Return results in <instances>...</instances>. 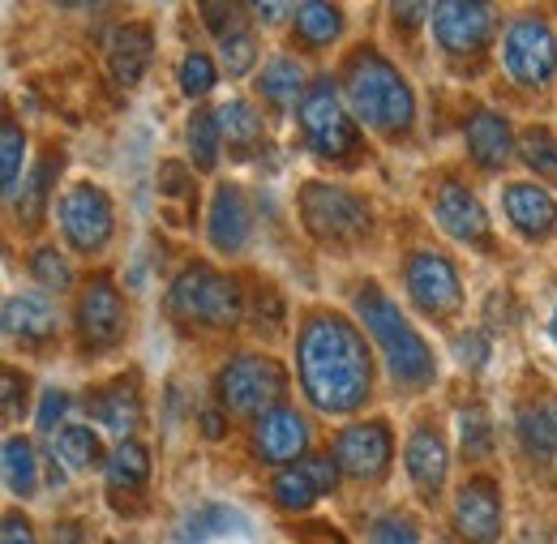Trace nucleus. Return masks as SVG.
I'll return each mask as SVG.
<instances>
[{
    "instance_id": "de8ad7c7",
    "label": "nucleus",
    "mask_w": 557,
    "mask_h": 544,
    "mask_svg": "<svg viewBox=\"0 0 557 544\" xmlns=\"http://www.w3.org/2000/svg\"><path fill=\"white\" fill-rule=\"evenodd\" d=\"M0 544H39V541H35V528L17 510H9L4 515V528H0Z\"/></svg>"
},
{
    "instance_id": "a19ab883",
    "label": "nucleus",
    "mask_w": 557,
    "mask_h": 544,
    "mask_svg": "<svg viewBox=\"0 0 557 544\" xmlns=\"http://www.w3.org/2000/svg\"><path fill=\"white\" fill-rule=\"evenodd\" d=\"M369 544H420V532L408 515H382L369 523Z\"/></svg>"
},
{
    "instance_id": "ddd939ff",
    "label": "nucleus",
    "mask_w": 557,
    "mask_h": 544,
    "mask_svg": "<svg viewBox=\"0 0 557 544\" xmlns=\"http://www.w3.org/2000/svg\"><path fill=\"white\" fill-rule=\"evenodd\" d=\"M391 455H395V442H391V429L382 420L351 424L335 437V463H339V472H348L356 480L386 477Z\"/></svg>"
},
{
    "instance_id": "9d476101",
    "label": "nucleus",
    "mask_w": 557,
    "mask_h": 544,
    "mask_svg": "<svg viewBox=\"0 0 557 544\" xmlns=\"http://www.w3.org/2000/svg\"><path fill=\"white\" fill-rule=\"evenodd\" d=\"M408 296L417 300L429 318H450L463 305V283L450 258L424 249L408 258Z\"/></svg>"
},
{
    "instance_id": "a211bd4d",
    "label": "nucleus",
    "mask_w": 557,
    "mask_h": 544,
    "mask_svg": "<svg viewBox=\"0 0 557 544\" xmlns=\"http://www.w3.org/2000/svg\"><path fill=\"white\" fill-rule=\"evenodd\" d=\"M404 463H408V477L420 489V497H437L442 493L446 468H450V450H446V442H442V433L433 424H417L412 429Z\"/></svg>"
},
{
    "instance_id": "e433bc0d",
    "label": "nucleus",
    "mask_w": 557,
    "mask_h": 544,
    "mask_svg": "<svg viewBox=\"0 0 557 544\" xmlns=\"http://www.w3.org/2000/svg\"><path fill=\"white\" fill-rule=\"evenodd\" d=\"M271 493H275V502L283 510H309L322 493L313 489V480L305 477L300 468H292V472H278L275 484H271Z\"/></svg>"
},
{
    "instance_id": "f8f14e48",
    "label": "nucleus",
    "mask_w": 557,
    "mask_h": 544,
    "mask_svg": "<svg viewBox=\"0 0 557 544\" xmlns=\"http://www.w3.org/2000/svg\"><path fill=\"white\" fill-rule=\"evenodd\" d=\"M77 335L95 351L121 343V335H125V300L108 274H95L86 283V292L77 300Z\"/></svg>"
},
{
    "instance_id": "dca6fc26",
    "label": "nucleus",
    "mask_w": 557,
    "mask_h": 544,
    "mask_svg": "<svg viewBox=\"0 0 557 544\" xmlns=\"http://www.w3.org/2000/svg\"><path fill=\"white\" fill-rule=\"evenodd\" d=\"M207 236L210 245L219 254H227V258H236L249 245V236H253V210H249L245 194L236 185H219L214 189V202H210V214H207Z\"/></svg>"
},
{
    "instance_id": "4be33fe9",
    "label": "nucleus",
    "mask_w": 557,
    "mask_h": 544,
    "mask_svg": "<svg viewBox=\"0 0 557 544\" xmlns=\"http://www.w3.org/2000/svg\"><path fill=\"white\" fill-rule=\"evenodd\" d=\"M86 411L103 424V429H112L116 437H125L129 442V433L141 424V395H138V382H112V386H103V391H90L86 395Z\"/></svg>"
},
{
    "instance_id": "0eeeda50",
    "label": "nucleus",
    "mask_w": 557,
    "mask_h": 544,
    "mask_svg": "<svg viewBox=\"0 0 557 544\" xmlns=\"http://www.w3.org/2000/svg\"><path fill=\"white\" fill-rule=\"evenodd\" d=\"M300 116V129H305V141L318 159H351L356 146H360V134L348 116V99H339L335 82H313L296 108Z\"/></svg>"
},
{
    "instance_id": "5701e85b",
    "label": "nucleus",
    "mask_w": 557,
    "mask_h": 544,
    "mask_svg": "<svg viewBox=\"0 0 557 544\" xmlns=\"http://www.w3.org/2000/svg\"><path fill=\"white\" fill-rule=\"evenodd\" d=\"M502 206H506V219H510L528 240H545L557 227V202L545 189H536V185H506Z\"/></svg>"
},
{
    "instance_id": "7c9ffc66",
    "label": "nucleus",
    "mask_w": 557,
    "mask_h": 544,
    "mask_svg": "<svg viewBox=\"0 0 557 544\" xmlns=\"http://www.w3.org/2000/svg\"><path fill=\"white\" fill-rule=\"evenodd\" d=\"M236 528V515L223 506H198L176 523V544H207L214 536H227Z\"/></svg>"
},
{
    "instance_id": "cd10ccee",
    "label": "nucleus",
    "mask_w": 557,
    "mask_h": 544,
    "mask_svg": "<svg viewBox=\"0 0 557 544\" xmlns=\"http://www.w3.org/2000/svg\"><path fill=\"white\" fill-rule=\"evenodd\" d=\"M4 484L13 497H30L39 489V463H35V446L22 433L4 437Z\"/></svg>"
},
{
    "instance_id": "09e8293b",
    "label": "nucleus",
    "mask_w": 557,
    "mask_h": 544,
    "mask_svg": "<svg viewBox=\"0 0 557 544\" xmlns=\"http://www.w3.org/2000/svg\"><path fill=\"white\" fill-rule=\"evenodd\" d=\"M4 416H17L22 411V399H26V378L17 369H4Z\"/></svg>"
},
{
    "instance_id": "58836bf2",
    "label": "nucleus",
    "mask_w": 557,
    "mask_h": 544,
    "mask_svg": "<svg viewBox=\"0 0 557 544\" xmlns=\"http://www.w3.org/2000/svg\"><path fill=\"white\" fill-rule=\"evenodd\" d=\"M245 17H249L245 4H202V22L219 44H227L232 35H245Z\"/></svg>"
},
{
    "instance_id": "4c0bfd02",
    "label": "nucleus",
    "mask_w": 557,
    "mask_h": 544,
    "mask_svg": "<svg viewBox=\"0 0 557 544\" xmlns=\"http://www.w3.org/2000/svg\"><path fill=\"white\" fill-rule=\"evenodd\" d=\"M214 77H219V69L210 61L207 52H189L185 61H181V90L189 95V99H202L214 90Z\"/></svg>"
},
{
    "instance_id": "9b49d317",
    "label": "nucleus",
    "mask_w": 557,
    "mask_h": 544,
    "mask_svg": "<svg viewBox=\"0 0 557 544\" xmlns=\"http://www.w3.org/2000/svg\"><path fill=\"white\" fill-rule=\"evenodd\" d=\"M493 22H497V13L488 4H476V0H450V4L433 9V35H437L446 57L485 52V44L493 39Z\"/></svg>"
},
{
    "instance_id": "ea45409f",
    "label": "nucleus",
    "mask_w": 557,
    "mask_h": 544,
    "mask_svg": "<svg viewBox=\"0 0 557 544\" xmlns=\"http://www.w3.org/2000/svg\"><path fill=\"white\" fill-rule=\"evenodd\" d=\"M30 274L48 287V292H65L73 283V271H70V262L48 245V249H35V258H30Z\"/></svg>"
},
{
    "instance_id": "39448f33",
    "label": "nucleus",
    "mask_w": 557,
    "mask_h": 544,
    "mask_svg": "<svg viewBox=\"0 0 557 544\" xmlns=\"http://www.w3.org/2000/svg\"><path fill=\"white\" fill-rule=\"evenodd\" d=\"M300 219H305V232L322 245H356L373 227L364 198H356L339 185H322V181L300 189Z\"/></svg>"
},
{
    "instance_id": "f704fd0d",
    "label": "nucleus",
    "mask_w": 557,
    "mask_h": 544,
    "mask_svg": "<svg viewBox=\"0 0 557 544\" xmlns=\"http://www.w3.org/2000/svg\"><path fill=\"white\" fill-rule=\"evenodd\" d=\"M519 154H523V163H528L536 176H545V181H554L557 185V141L545 125L523 129V137H519Z\"/></svg>"
},
{
    "instance_id": "c03bdc74",
    "label": "nucleus",
    "mask_w": 557,
    "mask_h": 544,
    "mask_svg": "<svg viewBox=\"0 0 557 544\" xmlns=\"http://www.w3.org/2000/svg\"><path fill=\"white\" fill-rule=\"evenodd\" d=\"M300 472L313 480V489H318V493H335V484H339V463H331V459H322V455L305 459V463H300Z\"/></svg>"
},
{
    "instance_id": "20e7f679",
    "label": "nucleus",
    "mask_w": 557,
    "mask_h": 544,
    "mask_svg": "<svg viewBox=\"0 0 557 544\" xmlns=\"http://www.w3.org/2000/svg\"><path fill=\"white\" fill-rule=\"evenodd\" d=\"M168 313L176 322H185V326L227 331V326L240 322L245 300H240L236 279L194 262V267H185V271L172 279V287H168Z\"/></svg>"
},
{
    "instance_id": "c756f323",
    "label": "nucleus",
    "mask_w": 557,
    "mask_h": 544,
    "mask_svg": "<svg viewBox=\"0 0 557 544\" xmlns=\"http://www.w3.org/2000/svg\"><path fill=\"white\" fill-rule=\"evenodd\" d=\"M52 455H57L65 468H73V472H86V468H95V463L103 459V446H99V433H95L90 424H70V429L57 433Z\"/></svg>"
},
{
    "instance_id": "37998d69",
    "label": "nucleus",
    "mask_w": 557,
    "mask_h": 544,
    "mask_svg": "<svg viewBox=\"0 0 557 544\" xmlns=\"http://www.w3.org/2000/svg\"><path fill=\"white\" fill-rule=\"evenodd\" d=\"M159 194L163 198H185V202H194V172L185 168V163H163L159 168Z\"/></svg>"
},
{
    "instance_id": "393cba45",
    "label": "nucleus",
    "mask_w": 557,
    "mask_h": 544,
    "mask_svg": "<svg viewBox=\"0 0 557 544\" xmlns=\"http://www.w3.org/2000/svg\"><path fill=\"white\" fill-rule=\"evenodd\" d=\"M103 477H108V493L112 502H121V493H141L146 477H150V455L141 442H116L112 455L103 459Z\"/></svg>"
},
{
    "instance_id": "aec40b11",
    "label": "nucleus",
    "mask_w": 557,
    "mask_h": 544,
    "mask_svg": "<svg viewBox=\"0 0 557 544\" xmlns=\"http://www.w3.org/2000/svg\"><path fill=\"white\" fill-rule=\"evenodd\" d=\"M468 154H472V163L481 168V172H497V168H506V159H510V150H515V134H510V121L506 116H497V112H472L468 116Z\"/></svg>"
},
{
    "instance_id": "6ab92c4d",
    "label": "nucleus",
    "mask_w": 557,
    "mask_h": 544,
    "mask_svg": "<svg viewBox=\"0 0 557 544\" xmlns=\"http://www.w3.org/2000/svg\"><path fill=\"white\" fill-rule=\"evenodd\" d=\"M154 61V35H150V26H141V22H129V26H116L112 35H108V73H112V82L116 86H138L141 73L150 69Z\"/></svg>"
},
{
    "instance_id": "603ef678",
    "label": "nucleus",
    "mask_w": 557,
    "mask_h": 544,
    "mask_svg": "<svg viewBox=\"0 0 557 544\" xmlns=\"http://www.w3.org/2000/svg\"><path fill=\"white\" fill-rule=\"evenodd\" d=\"M202 429H207V437H219V433H223V420H219V411L214 408L202 411Z\"/></svg>"
},
{
    "instance_id": "2eb2a0df",
    "label": "nucleus",
    "mask_w": 557,
    "mask_h": 544,
    "mask_svg": "<svg viewBox=\"0 0 557 544\" xmlns=\"http://www.w3.org/2000/svg\"><path fill=\"white\" fill-rule=\"evenodd\" d=\"M433 219L442 223L446 236H455L463 245H476V249H488V214L468 185L437 181V189H433Z\"/></svg>"
},
{
    "instance_id": "f3484780",
    "label": "nucleus",
    "mask_w": 557,
    "mask_h": 544,
    "mask_svg": "<svg viewBox=\"0 0 557 544\" xmlns=\"http://www.w3.org/2000/svg\"><path fill=\"white\" fill-rule=\"evenodd\" d=\"M309 450V424L292 408H275L253 429V455L262 463H292Z\"/></svg>"
},
{
    "instance_id": "a18cd8bd",
    "label": "nucleus",
    "mask_w": 557,
    "mask_h": 544,
    "mask_svg": "<svg viewBox=\"0 0 557 544\" xmlns=\"http://www.w3.org/2000/svg\"><path fill=\"white\" fill-rule=\"evenodd\" d=\"M455 356H459V364H468V369H485V360H488L485 331H468L463 339L455 343Z\"/></svg>"
},
{
    "instance_id": "412c9836",
    "label": "nucleus",
    "mask_w": 557,
    "mask_h": 544,
    "mask_svg": "<svg viewBox=\"0 0 557 544\" xmlns=\"http://www.w3.org/2000/svg\"><path fill=\"white\" fill-rule=\"evenodd\" d=\"M4 335L13 343H44L57 335V305L39 292H17L4 300Z\"/></svg>"
},
{
    "instance_id": "b1692460",
    "label": "nucleus",
    "mask_w": 557,
    "mask_h": 544,
    "mask_svg": "<svg viewBox=\"0 0 557 544\" xmlns=\"http://www.w3.org/2000/svg\"><path fill=\"white\" fill-rule=\"evenodd\" d=\"M515 437L528 459L554 463L557 459V404H528L515 416Z\"/></svg>"
},
{
    "instance_id": "f03ea898",
    "label": "nucleus",
    "mask_w": 557,
    "mask_h": 544,
    "mask_svg": "<svg viewBox=\"0 0 557 544\" xmlns=\"http://www.w3.org/2000/svg\"><path fill=\"white\" fill-rule=\"evenodd\" d=\"M344 90H348V108L364 129L382 137H399L412 129L417 121V99L412 86L404 82V73L391 65L386 57H377L373 48H360L348 57L344 69Z\"/></svg>"
},
{
    "instance_id": "79ce46f5",
    "label": "nucleus",
    "mask_w": 557,
    "mask_h": 544,
    "mask_svg": "<svg viewBox=\"0 0 557 544\" xmlns=\"http://www.w3.org/2000/svg\"><path fill=\"white\" fill-rule=\"evenodd\" d=\"M219 61H223V69H227L232 77H245L249 65L258 61V44H253V35L245 30V35H232L227 44H219Z\"/></svg>"
},
{
    "instance_id": "7ed1b4c3",
    "label": "nucleus",
    "mask_w": 557,
    "mask_h": 544,
    "mask_svg": "<svg viewBox=\"0 0 557 544\" xmlns=\"http://www.w3.org/2000/svg\"><path fill=\"white\" fill-rule=\"evenodd\" d=\"M356 313H360L364 331L382 347L395 386L420 391V386H429V382L437 378V356H433L429 343L412 331V322L399 313V305H395L391 296H382L373 283H364V287L356 292Z\"/></svg>"
},
{
    "instance_id": "c9c22d12",
    "label": "nucleus",
    "mask_w": 557,
    "mask_h": 544,
    "mask_svg": "<svg viewBox=\"0 0 557 544\" xmlns=\"http://www.w3.org/2000/svg\"><path fill=\"white\" fill-rule=\"evenodd\" d=\"M459 446H463V459H485L493 450V420L481 404L459 411Z\"/></svg>"
},
{
    "instance_id": "3c124183",
    "label": "nucleus",
    "mask_w": 557,
    "mask_h": 544,
    "mask_svg": "<svg viewBox=\"0 0 557 544\" xmlns=\"http://www.w3.org/2000/svg\"><path fill=\"white\" fill-rule=\"evenodd\" d=\"M52 541L57 544H86V532H82L77 523H57V528H52Z\"/></svg>"
},
{
    "instance_id": "6e6552de",
    "label": "nucleus",
    "mask_w": 557,
    "mask_h": 544,
    "mask_svg": "<svg viewBox=\"0 0 557 544\" xmlns=\"http://www.w3.org/2000/svg\"><path fill=\"white\" fill-rule=\"evenodd\" d=\"M502 65L519 86H549V77L557 73V39L549 30V22L541 17H519L506 30L502 44Z\"/></svg>"
},
{
    "instance_id": "f257e3e1",
    "label": "nucleus",
    "mask_w": 557,
    "mask_h": 544,
    "mask_svg": "<svg viewBox=\"0 0 557 544\" xmlns=\"http://www.w3.org/2000/svg\"><path fill=\"white\" fill-rule=\"evenodd\" d=\"M296 369L309 404L326 416H348L369 399V347L339 313H313L296 339Z\"/></svg>"
},
{
    "instance_id": "473e14b6",
    "label": "nucleus",
    "mask_w": 557,
    "mask_h": 544,
    "mask_svg": "<svg viewBox=\"0 0 557 544\" xmlns=\"http://www.w3.org/2000/svg\"><path fill=\"white\" fill-rule=\"evenodd\" d=\"M185 141H189L194 168L210 172V168L219 163V146H223V134H219V121H214V112L198 108V112L189 116V125H185Z\"/></svg>"
},
{
    "instance_id": "72a5a7b5",
    "label": "nucleus",
    "mask_w": 557,
    "mask_h": 544,
    "mask_svg": "<svg viewBox=\"0 0 557 544\" xmlns=\"http://www.w3.org/2000/svg\"><path fill=\"white\" fill-rule=\"evenodd\" d=\"M22 159H26V137L17 129V121H4L0 129V181H4V198L17 202V181H22Z\"/></svg>"
},
{
    "instance_id": "4468645a",
    "label": "nucleus",
    "mask_w": 557,
    "mask_h": 544,
    "mask_svg": "<svg viewBox=\"0 0 557 544\" xmlns=\"http://www.w3.org/2000/svg\"><path fill=\"white\" fill-rule=\"evenodd\" d=\"M502 523V493L488 477H472L455 493V532L463 544H497Z\"/></svg>"
},
{
    "instance_id": "864d4df0",
    "label": "nucleus",
    "mask_w": 557,
    "mask_h": 544,
    "mask_svg": "<svg viewBox=\"0 0 557 544\" xmlns=\"http://www.w3.org/2000/svg\"><path fill=\"white\" fill-rule=\"evenodd\" d=\"M549 335H554V343H557V305H554V322H549Z\"/></svg>"
},
{
    "instance_id": "49530a36",
    "label": "nucleus",
    "mask_w": 557,
    "mask_h": 544,
    "mask_svg": "<svg viewBox=\"0 0 557 544\" xmlns=\"http://www.w3.org/2000/svg\"><path fill=\"white\" fill-rule=\"evenodd\" d=\"M65 411H70V395H65V391H48V395H44V404H39L35 424H39L44 433H52V429L65 420Z\"/></svg>"
},
{
    "instance_id": "c85d7f7f",
    "label": "nucleus",
    "mask_w": 557,
    "mask_h": 544,
    "mask_svg": "<svg viewBox=\"0 0 557 544\" xmlns=\"http://www.w3.org/2000/svg\"><path fill=\"white\" fill-rule=\"evenodd\" d=\"M258 90H262V99H271L275 108H292L296 99H305V69L296 65V61H287V57H278V61H271V65L262 69ZM296 108H300V103H296Z\"/></svg>"
},
{
    "instance_id": "423d86ee",
    "label": "nucleus",
    "mask_w": 557,
    "mask_h": 544,
    "mask_svg": "<svg viewBox=\"0 0 557 544\" xmlns=\"http://www.w3.org/2000/svg\"><path fill=\"white\" fill-rule=\"evenodd\" d=\"M287 391V378L271 356L240 351L219 373V404L236 416H271Z\"/></svg>"
},
{
    "instance_id": "a878e982",
    "label": "nucleus",
    "mask_w": 557,
    "mask_h": 544,
    "mask_svg": "<svg viewBox=\"0 0 557 544\" xmlns=\"http://www.w3.org/2000/svg\"><path fill=\"white\" fill-rule=\"evenodd\" d=\"M57 176H61V154L48 150V154L30 168V176L22 181V194H17V219H22V223H39L44 206H48V198H52Z\"/></svg>"
},
{
    "instance_id": "1a4fd4ad",
    "label": "nucleus",
    "mask_w": 557,
    "mask_h": 544,
    "mask_svg": "<svg viewBox=\"0 0 557 544\" xmlns=\"http://www.w3.org/2000/svg\"><path fill=\"white\" fill-rule=\"evenodd\" d=\"M112 227H116L112 198L99 185L82 181L61 198V232L77 254H99L112 240Z\"/></svg>"
},
{
    "instance_id": "bb28decb",
    "label": "nucleus",
    "mask_w": 557,
    "mask_h": 544,
    "mask_svg": "<svg viewBox=\"0 0 557 544\" xmlns=\"http://www.w3.org/2000/svg\"><path fill=\"white\" fill-rule=\"evenodd\" d=\"M214 121H219V134L227 141V150H236V154H245V150L262 137V116H258V108L245 103V99H227V103L214 112Z\"/></svg>"
},
{
    "instance_id": "2f4dec72",
    "label": "nucleus",
    "mask_w": 557,
    "mask_h": 544,
    "mask_svg": "<svg viewBox=\"0 0 557 544\" xmlns=\"http://www.w3.org/2000/svg\"><path fill=\"white\" fill-rule=\"evenodd\" d=\"M296 30H300V39L305 44H313V48H322V44H331V39H339V30H344V13L335 9V4H318V0H309V4H296Z\"/></svg>"
},
{
    "instance_id": "8fccbe9b",
    "label": "nucleus",
    "mask_w": 557,
    "mask_h": 544,
    "mask_svg": "<svg viewBox=\"0 0 557 544\" xmlns=\"http://www.w3.org/2000/svg\"><path fill=\"white\" fill-rule=\"evenodd\" d=\"M249 9V17H258V22H283V17H296V9L292 4H245Z\"/></svg>"
}]
</instances>
